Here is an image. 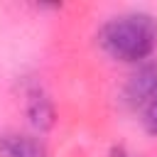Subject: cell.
<instances>
[{"label": "cell", "mask_w": 157, "mask_h": 157, "mask_svg": "<svg viewBox=\"0 0 157 157\" xmlns=\"http://www.w3.org/2000/svg\"><path fill=\"white\" fill-rule=\"evenodd\" d=\"M25 110H27V118L29 123L42 132V130H49L54 125V103L52 98L39 88V86H32L27 91V101H25Z\"/></svg>", "instance_id": "4"}, {"label": "cell", "mask_w": 157, "mask_h": 157, "mask_svg": "<svg viewBox=\"0 0 157 157\" xmlns=\"http://www.w3.org/2000/svg\"><path fill=\"white\" fill-rule=\"evenodd\" d=\"M96 42L113 61L140 64L155 56L157 49V17L147 10H125L110 15L96 32Z\"/></svg>", "instance_id": "1"}, {"label": "cell", "mask_w": 157, "mask_h": 157, "mask_svg": "<svg viewBox=\"0 0 157 157\" xmlns=\"http://www.w3.org/2000/svg\"><path fill=\"white\" fill-rule=\"evenodd\" d=\"M0 157H49V145L34 132H0Z\"/></svg>", "instance_id": "3"}, {"label": "cell", "mask_w": 157, "mask_h": 157, "mask_svg": "<svg viewBox=\"0 0 157 157\" xmlns=\"http://www.w3.org/2000/svg\"><path fill=\"white\" fill-rule=\"evenodd\" d=\"M142 125L150 135H157V96L150 101V105L142 110Z\"/></svg>", "instance_id": "5"}, {"label": "cell", "mask_w": 157, "mask_h": 157, "mask_svg": "<svg viewBox=\"0 0 157 157\" xmlns=\"http://www.w3.org/2000/svg\"><path fill=\"white\" fill-rule=\"evenodd\" d=\"M108 157H137V155H132L128 147H123V145H113L110 147V152H108Z\"/></svg>", "instance_id": "6"}, {"label": "cell", "mask_w": 157, "mask_h": 157, "mask_svg": "<svg viewBox=\"0 0 157 157\" xmlns=\"http://www.w3.org/2000/svg\"><path fill=\"white\" fill-rule=\"evenodd\" d=\"M123 103L130 110H145L157 96V56H150L132 66L123 83Z\"/></svg>", "instance_id": "2"}]
</instances>
